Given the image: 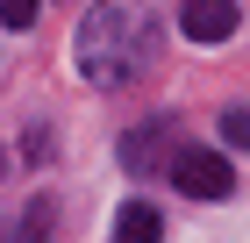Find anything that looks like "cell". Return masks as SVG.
Instances as JSON below:
<instances>
[{"instance_id": "1", "label": "cell", "mask_w": 250, "mask_h": 243, "mask_svg": "<svg viewBox=\"0 0 250 243\" xmlns=\"http://www.w3.org/2000/svg\"><path fill=\"white\" fill-rule=\"evenodd\" d=\"M172 186L186 193V200H229L236 165L222 157V150H179L172 157Z\"/></svg>"}, {"instance_id": "3", "label": "cell", "mask_w": 250, "mask_h": 243, "mask_svg": "<svg viewBox=\"0 0 250 243\" xmlns=\"http://www.w3.org/2000/svg\"><path fill=\"white\" fill-rule=\"evenodd\" d=\"M115 236H122V243H157V236H165V215H157L150 200H129V207L115 215Z\"/></svg>"}, {"instance_id": "4", "label": "cell", "mask_w": 250, "mask_h": 243, "mask_svg": "<svg viewBox=\"0 0 250 243\" xmlns=\"http://www.w3.org/2000/svg\"><path fill=\"white\" fill-rule=\"evenodd\" d=\"M222 143L250 150V108H222Z\"/></svg>"}, {"instance_id": "2", "label": "cell", "mask_w": 250, "mask_h": 243, "mask_svg": "<svg viewBox=\"0 0 250 243\" xmlns=\"http://www.w3.org/2000/svg\"><path fill=\"white\" fill-rule=\"evenodd\" d=\"M236 0H179V29H186L193 43H229L236 36Z\"/></svg>"}, {"instance_id": "6", "label": "cell", "mask_w": 250, "mask_h": 243, "mask_svg": "<svg viewBox=\"0 0 250 243\" xmlns=\"http://www.w3.org/2000/svg\"><path fill=\"white\" fill-rule=\"evenodd\" d=\"M0 172H7V150H0Z\"/></svg>"}, {"instance_id": "5", "label": "cell", "mask_w": 250, "mask_h": 243, "mask_svg": "<svg viewBox=\"0 0 250 243\" xmlns=\"http://www.w3.org/2000/svg\"><path fill=\"white\" fill-rule=\"evenodd\" d=\"M36 7H43V0H0V22H7V29H29Z\"/></svg>"}]
</instances>
